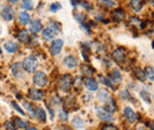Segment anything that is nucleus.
Listing matches in <instances>:
<instances>
[{
    "label": "nucleus",
    "mask_w": 154,
    "mask_h": 130,
    "mask_svg": "<svg viewBox=\"0 0 154 130\" xmlns=\"http://www.w3.org/2000/svg\"><path fill=\"white\" fill-rule=\"evenodd\" d=\"M60 33H62L60 23L55 20V19H50L46 23V25L44 26V29H43V31L40 33V37L45 41H51L55 38H57V36H59Z\"/></svg>",
    "instance_id": "1"
},
{
    "label": "nucleus",
    "mask_w": 154,
    "mask_h": 130,
    "mask_svg": "<svg viewBox=\"0 0 154 130\" xmlns=\"http://www.w3.org/2000/svg\"><path fill=\"white\" fill-rule=\"evenodd\" d=\"M39 65H40L39 56L38 55H35V53L27 55L26 57H24V59L21 60L23 70L25 71V74H32L33 72H36L39 69Z\"/></svg>",
    "instance_id": "2"
},
{
    "label": "nucleus",
    "mask_w": 154,
    "mask_h": 130,
    "mask_svg": "<svg viewBox=\"0 0 154 130\" xmlns=\"http://www.w3.org/2000/svg\"><path fill=\"white\" fill-rule=\"evenodd\" d=\"M74 86V76L70 72L62 74L57 79V88L60 92L70 93Z\"/></svg>",
    "instance_id": "3"
},
{
    "label": "nucleus",
    "mask_w": 154,
    "mask_h": 130,
    "mask_svg": "<svg viewBox=\"0 0 154 130\" xmlns=\"http://www.w3.org/2000/svg\"><path fill=\"white\" fill-rule=\"evenodd\" d=\"M110 58H112L113 62H115L116 64L121 65V68H123V65H127V62H128V59H129V57H128V51H127L126 47L119 46V47H116V49H114V50L112 51Z\"/></svg>",
    "instance_id": "4"
},
{
    "label": "nucleus",
    "mask_w": 154,
    "mask_h": 130,
    "mask_svg": "<svg viewBox=\"0 0 154 130\" xmlns=\"http://www.w3.org/2000/svg\"><path fill=\"white\" fill-rule=\"evenodd\" d=\"M49 80H50L49 74H46L45 71H43V70H39V69L36 72H33L32 77H31L32 85L40 88V89H45L49 85Z\"/></svg>",
    "instance_id": "5"
},
{
    "label": "nucleus",
    "mask_w": 154,
    "mask_h": 130,
    "mask_svg": "<svg viewBox=\"0 0 154 130\" xmlns=\"http://www.w3.org/2000/svg\"><path fill=\"white\" fill-rule=\"evenodd\" d=\"M46 96H48V95H46V91H45L44 89H40V88L33 86V85L27 89L26 95H25V97H26L29 101L33 102V103H39V102L45 101Z\"/></svg>",
    "instance_id": "6"
},
{
    "label": "nucleus",
    "mask_w": 154,
    "mask_h": 130,
    "mask_svg": "<svg viewBox=\"0 0 154 130\" xmlns=\"http://www.w3.org/2000/svg\"><path fill=\"white\" fill-rule=\"evenodd\" d=\"M17 17V11L14 8V6L8 5V4H4L0 6V18L6 23H12L16 20Z\"/></svg>",
    "instance_id": "7"
},
{
    "label": "nucleus",
    "mask_w": 154,
    "mask_h": 130,
    "mask_svg": "<svg viewBox=\"0 0 154 130\" xmlns=\"http://www.w3.org/2000/svg\"><path fill=\"white\" fill-rule=\"evenodd\" d=\"M14 37H16V40L19 43L20 45H24V46H29V44L32 40V35L30 33L27 27H19V29H17V31L14 33Z\"/></svg>",
    "instance_id": "8"
},
{
    "label": "nucleus",
    "mask_w": 154,
    "mask_h": 130,
    "mask_svg": "<svg viewBox=\"0 0 154 130\" xmlns=\"http://www.w3.org/2000/svg\"><path fill=\"white\" fill-rule=\"evenodd\" d=\"M109 19L114 23H125L127 20V12L123 7L116 6L109 11Z\"/></svg>",
    "instance_id": "9"
},
{
    "label": "nucleus",
    "mask_w": 154,
    "mask_h": 130,
    "mask_svg": "<svg viewBox=\"0 0 154 130\" xmlns=\"http://www.w3.org/2000/svg\"><path fill=\"white\" fill-rule=\"evenodd\" d=\"M62 107L69 112L76 111L77 109L79 108V107H78V103H77L76 96L72 95V93H66V96L63 98V104H62Z\"/></svg>",
    "instance_id": "10"
},
{
    "label": "nucleus",
    "mask_w": 154,
    "mask_h": 130,
    "mask_svg": "<svg viewBox=\"0 0 154 130\" xmlns=\"http://www.w3.org/2000/svg\"><path fill=\"white\" fill-rule=\"evenodd\" d=\"M95 113H96L97 118L103 122V123H109L114 121V113L109 112L103 105H97L95 107Z\"/></svg>",
    "instance_id": "11"
},
{
    "label": "nucleus",
    "mask_w": 154,
    "mask_h": 130,
    "mask_svg": "<svg viewBox=\"0 0 154 130\" xmlns=\"http://www.w3.org/2000/svg\"><path fill=\"white\" fill-rule=\"evenodd\" d=\"M44 26H45V25H44L43 20L40 18H38V17H36V18L31 19L30 24L27 25V30L30 31V33H31L32 36H38V35L42 33Z\"/></svg>",
    "instance_id": "12"
},
{
    "label": "nucleus",
    "mask_w": 154,
    "mask_h": 130,
    "mask_svg": "<svg viewBox=\"0 0 154 130\" xmlns=\"http://www.w3.org/2000/svg\"><path fill=\"white\" fill-rule=\"evenodd\" d=\"M62 65L66 70L72 71V70H75L77 68H79V59L75 55H66L63 58V60H62Z\"/></svg>",
    "instance_id": "13"
},
{
    "label": "nucleus",
    "mask_w": 154,
    "mask_h": 130,
    "mask_svg": "<svg viewBox=\"0 0 154 130\" xmlns=\"http://www.w3.org/2000/svg\"><path fill=\"white\" fill-rule=\"evenodd\" d=\"M63 47H64V40L60 38H55L49 44V52L52 57H57L60 55Z\"/></svg>",
    "instance_id": "14"
},
{
    "label": "nucleus",
    "mask_w": 154,
    "mask_h": 130,
    "mask_svg": "<svg viewBox=\"0 0 154 130\" xmlns=\"http://www.w3.org/2000/svg\"><path fill=\"white\" fill-rule=\"evenodd\" d=\"M2 47H4V51L8 55H17L20 51V44L13 39L5 40V43L2 44Z\"/></svg>",
    "instance_id": "15"
},
{
    "label": "nucleus",
    "mask_w": 154,
    "mask_h": 130,
    "mask_svg": "<svg viewBox=\"0 0 154 130\" xmlns=\"http://www.w3.org/2000/svg\"><path fill=\"white\" fill-rule=\"evenodd\" d=\"M31 19H32V16H31L30 12H26V11H23V10L17 12L16 21H17V25L20 27H27Z\"/></svg>",
    "instance_id": "16"
},
{
    "label": "nucleus",
    "mask_w": 154,
    "mask_h": 130,
    "mask_svg": "<svg viewBox=\"0 0 154 130\" xmlns=\"http://www.w3.org/2000/svg\"><path fill=\"white\" fill-rule=\"evenodd\" d=\"M97 80L100 83V85H103L104 88H107L108 90H113L115 91L117 89V85L112 80V78L108 74H98L97 76Z\"/></svg>",
    "instance_id": "17"
},
{
    "label": "nucleus",
    "mask_w": 154,
    "mask_h": 130,
    "mask_svg": "<svg viewBox=\"0 0 154 130\" xmlns=\"http://www.w3.org/2000/svg\"><path fill=\"white\" fill-rule=\"evenodd\" d=\"M122 116L128 124H134L137 121V113L135 112V110L132 107H125L123 111H122Z\"/></svg>",
    "instance_id": "18"
},
{
    "label": "nucleus",
    "mask_w": 154,
    "mask_h": 130,
    "mask_svg": "<svg viewBox=\"0 0 154 130\" xmlns=\"http://www.w3.org/2000/svg\"><path fill=\"white\" fill-rule=\"evenodd\" d=\"M84 88L90 92H97L100 89V83L95 77H84Z\"/></svg>",
    "instance_id": "19"
},
{
    "label": "nucleus",
    "mask_w": 154,
    "mask_h": 130,
    "mask_svg": "<svg viewBox=\"0 0 154 130\" xmlns=\"http://www.w3.org/2000/svg\"><path fill=\"white\" fill-rule=\"evenodd\" d=\"M10 74L16 79H19L25 74V71L23 70V66H21V62H13L10 65Z\"/></svg>",
    "instance_id": "20"
},
{
    "label": "nucleus",
    "mask_w": 154,
    "mask_h": 130,
    "mask_svg": "<svg viewBox=\"0 0 154 130\" xmlns=\"http://www.w3.org/2000/svg\"><path fill=\"white\" fill-rule=\"evenodd\" d=\"M20 104H21L23 109H24L25 112H26V116H30L31 118L35 117V111H36V107H37V104H35L33 102L29 101L27 98H26V99H23V101L20 102Z\"/></svg>",
    "instance_id": "21"
},
{
    "label": "nucleus",
    "mask_w": 154,
    "mask_h": 130,
    "mask_svg": "<svg viewBox=\"0 0 154 130\" xmlns=\"http://www.w3.org/2000/svg\"><path fill=\"white\" fill-rule=\"evenodd\" d=\"M38 123L40 124H45L46 121H48V112L46 110L42 107V105H38L36 107V111H35V117H33Z\"/></svg>",
    "instance_id": "22"
},
{
    "label": "nucleus",
    "mask_w": 154,
    "mask_h": 130,
    "mask_svg": "<svg viewBox=\"0 0 154 130\" xmlns=\"http://www.w3.org/2000/svg\"><path fill=\"white\" fill-rule=\"evenodd\" d=\"M79 71L83 77H94L96 74V69L94 66H91L89 63H84L82 65H79Z\"/></svg>",
    "instance_id": "23"
},
{
    "label": "nucleus",
    "mask_w": 154,
    "mask_h": 130,
    "mask_svg": "<svg viewBox=\"0 0 154 130\" xmlns=\"http://www.w3.org/2000/svg\"><path fill=\"white\" fill-rule=\"evenodd\" d=\"M96 4L103 11H110L114 7L119 6L117 0H96Z\"/></svg>",
    "instance_id": "24"
},
{
    "label": "nucleus",
    "mask_w": 154,
    "mask_h": 130,
    "mask_svg": "<svg viewBox=\"0 0 154 130\" xmlns=\"http://www.w3.org/2000/svg\"><path fill=\"white\" fill-rule=\"evenodd\" d=\"M113 97V95L110 93V90H108L107 88H103V89H98L96 95L97 101L101 103V104H104L107 101H109L110 98Z\"/></svg>",
    "instance_id": "25"
},
{
    "label": "nucleus",
    "mask_w": 154,
    "mask_h": 130,
    "mask_svg": "<svg viewBox=\"0 0 154 130\" xmlns=\"http://www.w3.org/2000/svg\"><path fill=\"white\" fill-rule=\"evenodd\" d=\"M108 76L112 78V80L115 83L116 85L120 84V83L122 82V79H123V74H122V71H121L120 69H117V68H112V69L109 70V72H108Z\"/></svg>",
    "instance_id": "26"
},
{
    "label": "nucleus",
    "mask_w": 154,
    "mask_h": 130,
    "mask_svg": "<svg viewBox=\"0 0 154 130\" xmlns=\"http://www.w3.org/2000/svg\"><path fill=\"white\" fill-rule=\"evenodd\" d=\"M11 119H12V122L14 123L16 128H17V129H19V130L26 129V128L30 125V122H29V121H26V119H24V118H23V116H20V115H18V116H13Z\"/></svg>",
    "instance_id": "27"
},
{
    "label": "nucleus",
    "mask_w": 154,
    "mask_h": 130,
    "mask_svg": "<svg viewBox=\"0 0 154 130\" xmlns=\"http://www.w3.org/2000/svg\"><path fill=\"white\" fill-rule=\"evenodd\" d=\"M128 6L134 13H140L145 6V0H128Z\"/></svg>",
    "instance_id": "28"
},
{
    "label": "nucleus",
    "mask_w": 154,
    "mask_h": 130,
    "mask_svg": "<svg viewBox=\"0 0 154 130\" xmlns=\"http://www.w3.org/2000/svg\"><path fill=\"white\" fill-rule=\"evenodd\" d=\"M46 103H49L51 107H54V108H59V107H62V104H63V97H60L58 93H55V95H52V96H50L49 98H48V101H46Z\"/></svg>",
    "instance_id": "29"
},
{
    "label": "nucleus",
    "mask_w": 154,
    "mask_h": 130,
    "mask_svg": "<svg viewBox=\"0 0 154 130\" xmlns=\"http://www.w3.org/2000/svg\"><path fill=\"white\" fill-rule=\"evenodd\" d=\"M19 6L23 11H26V12H32L36 8V4L33 0H20Z\"/></svg>",
    "instance_id": "30"
},
{
    "label": "nucleus",
    "mask_w": 154,
    "mask_h": 130,
    "mask_svg": "<svg viewBox=\"0 0 154 130\" xmlns=\"http://www.w3.org/2000/svg\"><path fill=\"white\" fill-rule=\"evenodd\" d=\"M103 107H104L109 112H112V113H115V112H117V110H119V104H117V102H116V99L114 97H112L109 101H107V102L103 104Z\"/></svg>",
    "instance_id": "31"
},
{
    "label": "nucleus",
    "mask_w": 154,
    "mask_h": 130,
    "mask_svg": "<svg viewBox=\"0 0 154 130\" xmlns=\"http://www.w3.org/2000/svg\"><path fill=\"white\" fill-rule=\"evenodd\" d=\"M132 71H133V76L137 80L140 82H146V74H145V71L142 70V68L140 66H132Z\"/></svg>",
    "instance_id": "32"
},
{
    "label": "nucleus",
    "mask_w": 154,
    "mask_h": 130,
    "mask_svg": "<svg viewBox=\"0 0 154 130\" xmlns=\"http://www.w3.org/2000/svg\"><path fill=\"white\" fill-rule=\"evenodd\" d=\"M84 88V77L82 74L79 76H75L74 77V86H72V90L75 91H81L82 89Z\"/></svg>",
    "instance_id": "33"
},
{
    "label": "nucleus",
    "mask_w": 154,
    "mask_h": 130,
    "mask_svg": "<svg viewBox=\"0 0 154 130\" xmlns=\"http://www.w3.org/2000/svg\"><path fill=\"white\" fill-rule=\"evenodd\" d=\"M71 124H72V127L76 128V129H83V128L85 127V121H84L81 116L77 115V116H74V117H72Z\"/></svg>",
    "instance_id": "34"
},
{
    "label": "nucleus",
    "mask_w": 154,
    "mask_h": 130,
    "mask_svg": "<svg viewBox=\"0 0 154 130\" xmlns=\"http://www.w3.org/2000/svg\"><path fill=\"white\" fill-rule=\"evenodd\" d=\"M56 113H57V117L58 119L63 123H66L68 119H69V111H66L63 107H59L58 110H56Z\"/></svg>",
    "instance_id": "35"
},
{
    "label": "nucleus",
    "mask_w": 154,
    "mask_h": 130,
    "mask_svg": "<svg viewBox=\"0 0 154 130\" xmlns=\"http://www.w3.org/2000/svg\"><path fill=\"white\" fill-rule=\"evenodd\" d=\"M79 7L82 10H84V12H93L94 11V4L89 0H81V4H79Z\"/></svg>",
    "instance_id": "36"
},
{
    "label": "nucleus",
    "mask_w": 154,
    "mask_h": 130,
    "mask_svg": "<svg viewBox=\"0 0 154 130\" xmlns=\"http://www.w3.org/2000/svg\"><path fill=\"white\" fill-rule=\"evenodd\" d=\"M74 19L76 20L78 24H84V23L88 21V16L85 14V12L75 11V12H74Z\"/></svg>",
    "instance_id": "37"
},
{
    "label": "nucleus",
    "mask_w": 154,
    "mask_h": 130,
    "mask_svg": "<svg viewBox=\"0 0 154 130\" xmlns=\"http://www.w3.org/2000/svg\"><path fill=\"white\" fill-rule=\"evenodd\" d=\"M11 107L13 108V110L17 112L18 115H20V116H26V112H25V110L23 109V107H21V104L20 103H18V101H11Z\"/></svg>",
    "instance_id": "38"
},
{
    "label": "nucleus",
    "mask_w": 154,
    "mask_h": 130,
    "mask_svg": "<svg viewBox=\"0 0 154 130\" xmlns=\"http://www.w3.org/2000/svg\"><path fill=\"white\" fill-rule=\"evenodd\" d=\"M94 20H95L96 23H102V24H109V23H112V20H110V19L106 17V14H104V12H103V11L96 13V14H95V17H94Z\"/></svg>",
    "instance_id": "39"
},
{
    "label": "nucleus",
    "mask_w": 154,
    "mask_h": 130,
    "mask_svg": "<svg viewBox=\"0 0 154 130\" xmlns=\"http://www.w3.org/2000/svg\"><path fill=\"white\" fill-rule=\"evenodd\" d=\"M145 74H146V78L151 82H154V66L152 65H147L145 68Z\"/></svg>",
    "instance_id": "40"
},
{
    "label": "nucleus",
    "mask_w": 154,
    "mask_h": 130,
    "mask_svg": "<svg viewBox=\"0 0 154 130\" xmlns=\"http://www.w3.org/2000/svg\"><path fill=\"white\" fill-rule=\"evenodd\" d=\"M60 10H62V4L59 1H54V2H51L49 5V11L51 13H57Z\"/></svg>",
    "instance_id": "41"
},
{
    "label": "nucleus",
    "mask_w": 154,
    "mask_h": 130,
    "mask_svg": "<svg viewBox=\"0 0 154 130\" xmlns=\"http://www.w3.org/2000/svg\"><path fill=\"white\" fill-rule=\"evenodd\" d=\"M45 110H46V112L49 113L50 119H51V121H54V119H55V117H56V108L51 107L49 103H46V102H45Z\"/></svg>",
    "instance_id": "42"
},
{
    "label": "nucleus",
    "mask_w": 154,
    "mask_h": 130,
    "mask_svg": "<svg viewBox=\"0 0 154 130\" xmlns=\"http://www.w3.org/2000/svg\"><path fill=\"white\" fill-rule=\"evenodd\" d=\"M120 97H121V99H123V101H133V99H134V98H133V95L131 93V91H129L128 89L122 90V91L120 92Z\"/></svg>",
    "instance_id": "43"
},
{
    "label": "nucleus",
    "mask_w": 154,
    "mask_h": 130,
    "mask_svg": "<svg viewBox=\"0 0 154 130\" xmlns=\"http://www.w3.org/2000/svg\"><path fill=\"white\" fill-rule=\"evenodd\" d=\"M140 97H141V99H142L143 102H146L147 104H151V103H152V97H151V95L147 92L146 90H141V91H140Z\"/></svg>",
    "instance_id": "44"
},
{
    "label": "nucleus",
    "mask_w": 154,
    "mask_h": 130,
    "mask_svg": "<svg viewBox=\"0 0 154 130\" xmlns=\"http://www.w3.org/2000/svg\"><path fill=\"white\" fill-rule=\"evenodd\" d=\"M2 127H4V129L5 130H18L17 128H16L14 123L12 122V119H7V121H5V122L2 123Z\"/></svg>",
    "instance_id": "45"
},
{
    "label": "nucleus",
    "mask_w": 154,
    "mask_h": 130,
    "mask_svg": "<svg viewBox=\"0 0 154 130\" xmlns=\"http://www.w3.org/2000/svg\"><path fill=\"white\" fill-rule=\"evenodd\" d=\"M100 130H119V128L116 127L115 124H113L112 122H109V123H103L101 125Z\"/></svg>",
    "instance_id": "46"
},
{
    "label": "nucleus",
    "mask_w": 154,
    "mask_h": 130,
    "mask_svg": "<svg viewBox=\"0 0 154 130\" xmlns=\"http://www.w3.org/2000/svg\"><path fill=\"white\" fill-rule=\"evenodd\" d=\"M81 26H82L83 31H84L87 35H91V33H93V29L90 27V25H89V23H88V21H87V23H84V24H81Z\"/></svg>",
    "instance_id": "47"
},
{
    "label": "nucleus",
    "mask_w": 154,
    "mask_h": 130,
    "mask_svg": "<svg viewBox=\"0 0 154 130\" xmlns=\"http://www.w3.org/2000/svg\"><path fill=\"white\" fill-rule=\"evenodd\" d=\"M83 99L85 101V103H89V102H91V101L94 99V95H91L90 91H89V92H87V93H84Z\"/></svg>",
    "instance_id": "48"
},
{
    "label": "nucleus",
    "mask_w": 154,
    "mask_h": 130,
    "mask_svg": "<svg viewBox=\"0 0 154 130\" xmlns=\"http://www.w3.org/2000/svg\"><path fill=\"white\" fill-rule=\"evenodd\" d=\"M5 4H8V5H12V6H16L20 2V0H4Z\"/></svg>",
    "instance_id": "49"
},
{
    "label": "nucleus",
    "mask_w": 154,
    "mask_h": 130,
    "mask_svg": "<svg viewBox=\"0 0 154 130\" xmlns=\"http://www.w3.org/2000/svg\"><path fill=\"white\" fill-rule=\"evenodd\" d=\"M70 2H71V5H72V7L77 10L78 7H79V4H81V0H70Z\"/></svg>",
    "instance_id": "50"
},
{
    "label": "nucleus",
    "mask_w": 154,
    "mask_h": 130,
    "mask_svg": "<svg viewBox=\"0 0 154 130\" xmlns=\"http://www.w3.org/2000/svg\"><path fill=\"white\" fill-rule=\"evenodd\" d=\"M25 130H39V129L37 127H35V125H29Z\"/></svg>",
    "instance_id": "51"
},
{
    "label": "nucleus",
    "mask_w": 154,
    "mask_h": 130,
    "mask_svg": "<svg viewBox=\"0 0 154 130\" xmlns=\"http://www.w3.org/2000/svg\"><path fill=\"white\" fill-rule=\"evenodd\" d=\"M4 56V47H2V45L0 44V58Z\"/></svg>",
    "instance_id": "52"
},
{
    "label": "nucleus",
    "mask_w": 154,
    "mask_h": 130,
    "mask_svg": "<svg viewBox=\"0 0 154 130\" xmlns=\"http://www.w3.org/2000/svg\"><path fill=\"white\" fill-rule=\"evenodd\" d=\"M149 127H151V130H154V121L152 122V124H151Z\"/></svg>",
    "instance_id": "53"
},
{
    "label": "nucleus",
    "mask_w": 154,
    "mask_h": 130,
    "mask_svg": "<svg viewBox=\"0 0 154 130\" xmlns=\"http://www.w3.org/2000/svg\"><path fill=\"white\" fill-rule=\"evenodd\" d=\"M2 76H4V74H2V71H1V70H0V80H1V79H2Z\"/></svg>",
    "instance_id": "54"
},
{
    "label": "nucleus",
    "mask_w": 154,
    "mask_h": 130,
    "mask_svg": "<svg viewBox=\"0 0 154 130\" xmlns=\"http://www.w3.org/2000/svg\"><path fill=\"white\" fill-rule=\"evenodd\" d=\"M152 47H153V49H154V40H153V41H152Z\"/></svg>",
    "instance_id": "55"
},
{
    "label": "nucleus",
    "mask_w": 154,
    "mask_h": 130,
    "mask_svg": "<svg viewBox=\"0 0 154 130\" xmlns=\"http://www.w3.org/2000/svg\"><path fill=\"white\" fill-rule=\"evenodd\" d=\"M152 101H153V103H154V95L152 96Z\"/></svg>",
    "instance_id": "56"
},
{
    "label": "nucleus",
    "mask_w": 154,
    "mask_h": 130,
    "mask_svg": "<svg viewBox=\"0 0 154 130\" xmlns=\"http://www.w3.org/2000/svg\"><path fill=\"white\" fill-rule=\"evenodd\" d=\"M43 130H50V129H49V128H44Z\"/></svg>",
    "instance_id": "57"
},
{
    "label": "nucleus",
    "mask_w": 154,
    "mask_h": 130,
    "mask_svg": "<svg viewBox=\"0 0 154 130\" xmlns=\"http://www.w3.org/2000/svg\"><path fill=\"white\" fill-rule=\"evenodd\" d=\"M0 95H1V90H0Z\"/></svg>",
    "instance_id": "58"
},
{
    "label": "nucleus",
    "mask_w": 154,
    "mask_h": 130,
    "mask_svg": "<svg viewBox=\"0 0 154 130\" xmlns=\"http://www.w3.org/2000/svg\"><path fill=\"white\" fill-rule=\"evenodd\" d=\"M117 1H119V0H117Z\"/></svg>",
    "instance_id": "59"
}]
</instances>
